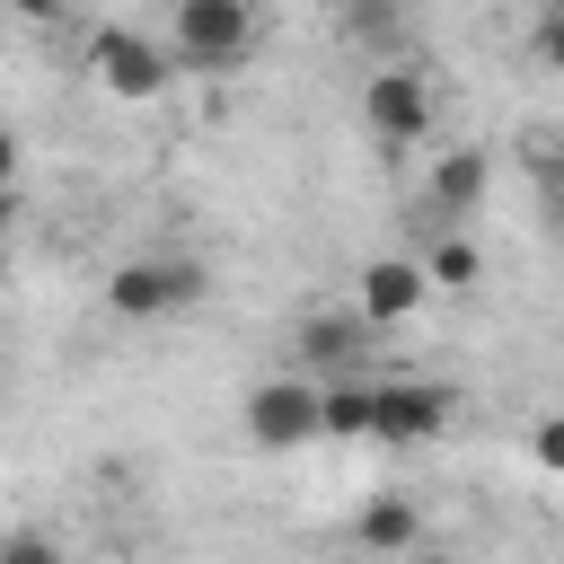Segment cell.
Returning <instances> with one entry per match:
<instances>
[{"label":"cell","mask_w":564,"mask_h":564,"mask_svg":"<svg viewBox=\"0 0 564 564\" xmlns=\"http://www.w3.org/2000/svg\"><path fill=\"white\" fill-rule=\"evenodd\" d=\"M167 53H176V70H238L256 53V9L247 0H176Z\"/></svg>","instance_id":"cell-1"},{"label":"cell","mask_w":564,"mask_h":564,"mask_svg":"<svg viewBox=\"0 0 564 564\" xmlns=\"http://www.w3.org/2000/svg\"><path fill=\"white\" fill-rule=\"evenodd\" d=\"M88 79H97L106 97H123V106H150V97H167L176 53H167L159 35H141V26H97V35H88Z\"/></svg>","instance_id":"cell-2"},{"label":"cell","mask_w":564,"mask_h":564,"mask_svg":"<svg viewBox=\"0 0 564 564\" xmlns=\"http://www.w3.org/2000/svg\"><path fill=\"white\" fill-rule=\"evenodd\" d=\"M361 123H370V141H388V150H405V141H432V123H441V97H432L423 62H379V70L361 79Z\"/></svg>","instance_id":"cell-3"},{"label":"cell","mask_w":564,"mask_h":564,"mask_svg":"<svg viewBox=\"0 0 564 564\" xmlns=\"http://www.w3.org/2000/svg\"><path fill=\"white\" fill-rule=\"evenodd\" d=\"M194 300H203V264H194V256H132V264H115V282H106V308L132 317V326L176 317V308H194Z\"/></svg>","instance_id":"cell-4"},{"label":"cell","mask_w":564,"mask_h":564,"mask_svg":"<svg viewBox=\"0 0 564 564\" xmlns=\"http://www.w3.org/2000/svg\"><path fill=\"white\" fill-rule=\"evenodd\" d=\"M238 423H247L256 449H308V441H326V414H317L308 379H256L247 405H238Z\"/></svg>","instance_id":"cell-5"},{"label":"cell","mask_w":564,"mask_h":564,"mask_svg":"<svg viewBox=\"0 0 564 564\" xmlns=\"http://www.w3.org/2000/svg\"><path fill=\"white\" fill-rule=\"evenodd\" d=\"M423 291H432L423 256H370V264L352 273V308H361L370 326H405V317L423 308Z\"/></svg>","instance_id":"cell-6"},{"label":"cell","mask_w":564,"mask_h":564,"mask_svg":"<svg viewBox=\"0 0 564 564\" xmlns=\"http://www.w3.org/2000/svg\"><path fill=\"white\" fill-rule=\"evenodd\" d=\"M485 185H494V159H485L476 141H458V150L432 159V176H423V212H432V220H467V212L485 203Z\"/></svg>","instance_id":"cell-7"},{"label":"cell","mask_w":564,"mask_h":564,"mask_svg":"<svg viewBox=\"0 0 564 564\" xmlns=\"http://www.w3.org/2000/svg\"><path fill=\"white\" fill-rule=\"evenodd\" d=\"M370 335H379V326H370L361 308H308L300 335H291V352H300L308 370H352V361L370 352Z\"/></svg>","instance_id":"cell-8"},{"label":"cell","mask_w":564,"mask_h":564,"mask_svg":"<svg viewBox=\"0 0 564 564\" xmlns=\"http://www.w3.org/2000/svg\"><path fill=\"white\" fill-rule=\"evenodd\" d=\"M441 423H449V388L388 379V388H379V423H370V441H432Z\"/></svg>","instance_id":"cell-9"},{"label":"cell","mask_w":564,"mask_h":564,"mask_svg":"<svg viewBox=\"0 0 564 564\" xmlns=\"http://www.w3.org/2000/svg\"><path fill=\"white\" fill-rule=\"evenodd\" d=\"M352 546H370V555H405V546H423V502H414V494H379V502L352 520Z\"/></svg>","instance_id":"cell-10"},{"label":"cell","mask_w":564,"mask_h":564,"mask_svg":"<svg viewBox=\"0 0 564 564\" xmlns=\"http://www.w3.org/2000/svg\"><path fill=\"white\" fill-rule=\"evenodd\" d=\"M317 414H326V441H370V423H379V388L352 379V370H335V388H317Z\"/></svg>","instance_id":"cell-11"},{"label":"cell","mask_w":564,"mask_h":564,"mask_svg":"<svg viewBox=\"0 0 564 564\" xmlns=\"http://www.w3.org/2000/svg\"><path fill=\"white\" fill-rule=\"evenodd\" d=\"M335 26H344V44H397L405 35V0H344Z\"/></svg>","instance_id":"cell-12"},{"label":"cell","mask_w":564,"mask_h":564,"mask_svg":"<svg viewBox=\"0 0 564 564\" xmlns=\"http://www.w3.org/2000/svg\"><path fill=\"white\" fill-rule=\"evenodd\" d=\"M423 273H432V291H467V282L485 273V256H476L467 238H432V247H423Z\"/></svg>","instance_id":"cell-13"},{"label":"cell","mask_w":564,"mask_h":564,"mask_svg":"<svg viewBox=\"0 0 564 564\" xmlns=\"http://www.w3.org/2000/svg\"><path fill=\"white\" fill-rule=\"evenodd\" d=\"M529 44H538V62H546V70H564V0H546V18H538V35H529Z\"/></svg>","instance_id":"cell-14"},{"label":"cell","mask_w":564,"mask_h":564,"mask_svg":"<svg viewBox=\"0 0 564 564\" xmlns=\"http://www.w3.org/2000/svg\"><path fill=\"white\" fill-rule=\"evenodd\" d=\"M529 458H538V467H555V476H564V414H546V423H538V432H529Z\"/></svg>","instance_id":"cell-15"},{"label":"cell","mask_w":564,"mask_h":564,"mask_svg":"<svg viewBox=\"0 0 564 564\" xmlns=\"http://www.w3.org/2000/svg\"><path fill=\"white\" fill-rule=\"evenodd\" d=\"M529 167L555 185V176H564V132H529Z\"/></svg>","instance_id":"cell-16"},{"label":"cell","mask_w":564,"mask_h":564,"mask_svg":"<svg viewBox=\"0 0 564 564\" xmlns=\"http://www.w3.org/2000/svg\"><path fill=\"white\" fill-rule=\"evenodd\" d=\"M18 167H26V150H18V132L0 123V194H18Z\"/></svg>","instance_id":"cell-17"},{"label":"cell","mask_w":564,"mask_h":564,"mask_svg":"<svg viewBox=\"0 0 564 564\" xmlns=\"http://www.w3.org/2000/svg\"><path fill=\"white\" fill-rule=\"evenodd\" d=\"M9 9H18V18H35V26H44V18H62V9H70V0H9Z\"/></svg>","instance_id":"cell-18"},{"label":"cell","mask_w":564,"mask_h":564,"mask_svg":"<svg viewBox=\"0 0 564 564\" xmlns=\"http://www.w3.org/2000/svg\"><path fill=\"white\" fill-rule=\"evenodd\" d=\"M9 212H18V194H0V282H9Z\"/></svg>","instance_id":"cell-19"},{"label":"cell","mask_w":564,"mask_h":564,"mask_svg":"<svg viewBox=\"0 0 564 564\" xmlns=\"http://www.w3.org/2000/svg\"><path fill=\"white\" fill-rule=\"evenodd\" d=\"M0 397H9V370H0Z\"/></svg>","instance_id":"cell-20"}]
</instances>
